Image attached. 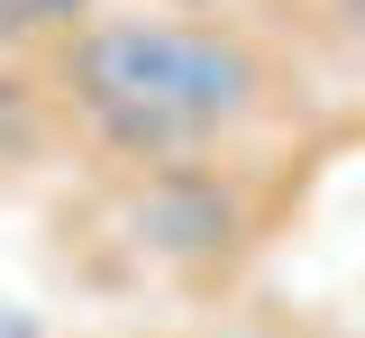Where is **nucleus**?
<instances>
[{
  "instance_id": "1",
  "label": "nucleus",
  "mask_w": 365,
  "mask_h": 338,
  "mask_svg": "<svg viewBox=\"0 0 365 338\" xmlns=\"http://www.w3.org/2000/svg\"><path fill=\"white\" fill-rule=\"evenodd\" d=\"M64 110L119 165H182L247 138L274 110V64L247 28L201 9H101L55 37Z\"/></svg>"
},
{
  "instance_id": "2",
  "label": "nucleus",
  "mask_w": 365,
  "mask_h": 338,
  "mask_svg": "<svg viewBox=\"0 0 365 338\" xmlns=\"http://www.w3.org/2000/svg\"><path fill=\"white\" fill-rule=\"evenodd\" d=\"M119 229L146 265H174V275H201L220 265L228 247L247 238V193L237 174L182 155V165H137L128 193H119Z\"/></svg>"
},
{
  "instance_id": "3",
  "label": "nucleus",
  "mask_w": 365,
  "mask_h": 338,
  "mask_svg": "<svg viewBox=\"0 0 365 338\" xmlns=\"http://www.w3.org/2000/svg\"><path fill=\"white\" fill-rule=\"evenodd\" d=\"M83 19H101L91 0H19V37H73Z\"/></svg>"
},
{
  "instance_id": "4",
  "label": "nucleus",
  "mask_w": 365,
  "mask_h": 338,
  "mask_svg": "<svg viewBox=\"0 0 365 338\" xmlns=\"http://www.w3.org/2000/svg\"><path fill=\"white\" fill-rule=\"evenodd\" d=\"M319 19H329L347 46H365V0H319Z\"/></svg>"
},
{
  "instance_id": "5",
  "label": "nucleus",
  "mask_w": 365,
  "mask_h": 338,
  "mask_svg": "<svg viewBox=\"0 0 365 338\" xmlns=\"http://www.w3.org/2000/svg\"><path fill=\"white\" fill-rule=\"evenodd\" d=\"M0 37H19V0H0Z\"/></svg>"
},
{
  "instance_id": "6",
  "label": "nucleus",
  "mask_w": 365,
  "mask_h": 338,
  "mask_svg": "<svg viewBox=\"0 0 365 338\" xmlns=\"http://www.w3.org/2000/svg\"><path fill=\"white\" fill-rule=\"evenodd\" d=\"M155 9H201V0H155Z\"/></svg>"
}]
</instances>
